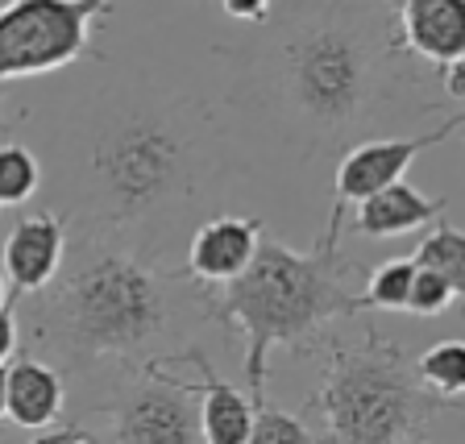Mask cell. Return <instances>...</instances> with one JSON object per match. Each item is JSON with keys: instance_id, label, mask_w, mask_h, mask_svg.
<instances>
[{"instance_id": "4316f807", "label": "cell", "mask_w": 465, "mask_h": 444, "mask_svg": "<svg viewBox=\"0 0 465 444\" xmlns=\"http://www.w3.org/2000/svg\"><path fill=\"white\" fill-rule=\"evenodd\" d=\"M5 133H9V121H5V116H0V137H5Z\"/></svg>"}, {"instance_id": "5b68a950", "label": "cell", "mask_w": 465, "mask_h": 444, "mask_svg": "<svg viewBox=\"0 0 465 444\" xmlns=\"http://www.w3.org/2000/svg\"><path fill=\"white\" fill-rule=\"evenodd\" d=\"M320 382L308 411L324 419L329 444H420L432 419L453 399L420 387L416 361L378 324H366L358 345L316 340Z\"/></svg>"}, {"instance_id": "ba28073f", "label": "cell", "mask_w": 465, "mask_h": 444, "mask_svg": "<svg viewBox=\"0 0 465 444\" xmlns=\"http://www.w3.org/2000/svg\"><path fill=\"white\" fill-rule=\"evenodd\" d=\"M465 129V113H453L449 121L432 129V133H411V137H374V142H361L353 150H345L337 166V179H332V203L337 208H358L370 195L387 192V187L403 183L407 166L424 154L428 145H440L449 133Z\"/></svg>"}, {"instance_id": "7402d4cb", "label": "cell", "mask_w": 465, "mask_h": 444, "mask_svg": "<svg viewBox=\"0 0 465 444\" xmlns=\"http://www.w3.org/2000/svg\"><path fill=\"white\" fill-rule=\"evenodd\" d=\"M436 92L465 104V58H457V63H449V67L436 71Z\"/></svg>"}, {"instance_id": "30bf717a", "label": "cell", "mask_w": 465, "mask_h": 444, "mask_svg": "<svg viewBox=\"0 0 465 444\" xmlns=\"http://www.w3.org/2000/svg\"><path fill=\"white\" fill-rule=\"evenodd\" d=\"M71 221L54 208H42L34 216H21L0 245V271L13 282V295H38L54 282L67 258Z\"/></svg>"}, {"instance_id": "3957f363", "label": "cell", "mask_w": 465, "mask_h": 444, "mask_svg": "<svg viewBox=\"0 0 465 444\" xmlns=\"http://www.w3.org/2000/svg\"><path fill=\"white\" fill-rule=\"evenodd\" d=\"M174 282L183 279L166 274L142 250L92 224H75L67 232L63 271L25 308L34 345L67 370H92L104 361L145 366L179 316L171 295Z\"/></svg>"}, {"instance_id": "d6986e66", "label": "cell", "mask_w": 465, "mask_h": 444, "mask_svg": "<svg viewBox=\"0 0 465 444\" xmlns=\"http://www.w3.org/2000/svg\"><path fill=\"white\" fill-rule=\"evenodd\" d=\"M245 444H316V436L300 416H291V411L274 407L271 399H262V403H253V428Z\"/></svg>"}, {"instance_id": "52a82bcc", "label": "cell", "mask_w": 465, "mask_h": 444, "mask_svg": "<svg viewBox=\"0 0 465 444\" xmlns=\"http://www.w3.org/2000/svg\"><path fill=\"white\" fill-rule=\"evenodd\" d=\"M100 416L108 419L104 444H203L192 390L158 358L137 366V374L100 407Z\"/></svg>"}, {"instance_id": "7a4b0ae2", "label": "cell", "mask_w": 465, "mask_h": 444, "mask_svg": "<svg viewBox=\"0 0 465 444\" xmlns=\"http://www.w3.org/2000/svg\"><path fill=\"white\" fill-rule=\"evenodd\" d=\"M229 163L208 104L158 84H116L87 108L63 179L79 224L158 261L174 232L216 203Z\"/></svg>"}, {"instance_id": "cb8c5ba5", "label": "cell", "mask_w": 465, "mask_h": 444, "mask_svg": "<svg viewBox=\"0 0 465 444\" xmlns=\"http://www.w3.org/2000/svg\"><path fill=\"white\" fill-rule=\"evenodd\" d=\"M224 13H229L232 21H266L271 17V5H224Z\"/></svg>"}, {"instance_id": "ffe728a7", "label": "cell", "mask_w": 465, "mask_h": 444, "mask_svg": "<svg viewBox=\"0 0 465 444\" xmlns=\"http://www.w3.org/2000/svg\"><path fill=\"white\" fill-rule=\"evenodd\" d=\"M449 308H453V291H449V282L440 279V274L416 266V282H411V300H407V311L428 320V316H445Z\"/></svg>"}, {"instance_id": "9c48e42d", "label": "cell", "mask_w": 465, "mask_h": 444, "mask_svg": "<svg viewBox=\"0 0 465 444\" xmlns=\"http://www.w3.org/2000/svg\"><path fill=\"white\" fill-rule=\"evenodd\" d=\"M266 224L258 216H213L192 229L187 242V266L174 271L183 282H195L200 291H216L232 282L258 253Z\"/></svg>"}, {"instance_id": "5bb4252c", "label": "cell", "mask_w": 465, "mask_h": 444, "mask_svg": "<svg viewBox=\"0 0 465 444\" xmlns=\"http://www.w3.org/2000/svg\"><path fill=\"white\" fill-rule=\"evenodd\" d=\"M445 212H449V195H424L420 187H411L403 179V183L358 203L353 208V229L366 232V237H403V232L428 229Z\"/></svg>"}, {"instance_id": "44dd1931", "label": "cell", "mask_w": 465, "mask_h": 444, "mask_svg": "<svg viewBox=\"0 0 465 444\" xmlns=\"http://www.w3.org/2000/svg\"><path fill=\"white\" fill-rule=\"evenodd\" d=\"M17 337H21V329H17V300H9L5 308H0V366L17 353Z\"/></svg>"}, {"instance_id": "2e32d148", "label": "cell", "mask_w": 465, "mask_h": 444, "mask_svg": "<svg viewBox=\"0 0 465 444\" xmlns=\"http://www.w3.org/2000/svg\"><path fill=\"white\" fill-rule=\"evenodd\" d=\"M416 378L424 390L457 403V399L465 395V340L449 337V340H440V345H432L428 353H420Z\"/></svg>"}, {"instance_id": "9a60e30c", "label": "cell", "mask_w": 465, "mask_h": 444, "mask_svg": "<svg viewBox=\"0 0 465 444\" xmlns=\"http://www.w3.org/2000/svg\"><path fill=\"white\" fill-rule=\"evenodd\" d=\"M411 261L424 266V271H432V274H440V279L449 282L453 308H457V316L465 320V232L453 229V224H436L424 242L416 245Z\"/></svg>"}, {"instance_id": "7c38bea8", "label": "cell", "mask_w": 465, "mask_h": 444, "mask_svg": "<svg viewBox=\"0 0 465 444\" xmlns=\"http://www.w3.org/2000/svg\"><path fill=\"white\" fill-rule=\"evenodd\" d=\"M407 54L436 71L465 58V0H403L395 5Z\"/></svg>"}, {"instance_id": "484cf974", "label": "cell", "mask_w": 465, "mask_h": 444, "mask_svg": "<svg viewBox=\"0 0 465 444\" xmlns=\"http://www.w3.org/2000/svg\"><path fill=\"white\" fill-rule=\"evenodd\" d=\"M9 303V287H5V274H0V308Z\"/></svg>"}, {"instance_id": "4fadbf2b", "label": "cell", "mask_w": 465, "mask_h": 444, "mask_svg": "<svg viewBox=\"0 0 465 444\" xmlns=\"http://www.w3.org/2000/svg\"><path fill=\"white\" fill-rule=\"evenodd\" d=\"M63 399H67L63 370L34 353L13 358L9 382H5V419H13L25 432H46L63 416Z\"/></svg>"}, {"instance_id": "8fae6325", "label": "cell", "mask_w": 465, "mask_h": 444, "mask_svg": "<svg viewBox=\"0 0 465 444\" xmlns=\"http://www.w3.org/2000/svg\"><path fill=\"white\" fill-rule=\"evenodd\" d=\"M174 358L195 370V378H179V382H183L195 399L203 444H245L250 440V428H253L250 395H242L232 382H224L200 345H187L183 353H174Z\"/></svg>"}, {"instance_id": "277c9868", "label": "cell", "mask_w": 465, "mask_h": 444, "mask_svg": "<svg viewBox=\"0 0 465 444\" xmlns=\"http://www.w3.org/2000/svg\"><path fill=\"white\" fill-rule=\"evenodd\" d=\"M341 224H345V208L332 203L324 232L303 253L266 232L253 261L237 279L216 291H200L203 316L221 320L245 337L250 403L266 399V374H271L266 358L274 345L312 353V340L324 324L366 311L361 295L349 291L353 258L341 253Z\"/></svg>"}, {"instance_id": "8992f818", "label": "cell", "mask_w": 465, "mask_h": 444, "mask_svg": "<svg viewBox=\"0 0 465 444\" xmlns=\"http://www.w3.org/2000/svg\"><path fill=\"white\" fill-rule=\"evenodd\" d=\"M108 0H13L0 5V84L46 75L92 54V25Z\"/></svg>"}, {"instance_id": "e0dca14e", "label": "cell", "mask_w": 465, "mask_h": 444, "mask_svg": "<svg viewBox=\"0 0 465 444\" xmlns=\"http://www.w3.org/2000/svg\"><path fill=\"white\" fill-rule=\"evenodd\" d=\"M411 282H416V261L411 258H391L382 261L374 274L366 279V291H361V303L378 311H407V300H411Z\"/></svg>"}, {"instance_id": "83f0119b", "label": "cell", "mask_w": 465, "mask_h": 444, "mask_svg": "<svg viewBox=\"0 0 465 444\" xmlns=\"http://www.w3.org/2000/svg\"><path fill=\"white\" fill-rule=\"evenodd\" d=\"M420 444H428V440H420Z\"/></svg>"}, {"instance_id": "f1b7e54d", "label": "cell", "mask_w": 465, "mask_h": 444, "mask_svg": "<svg viewBox=\"0 0 465 444\" xmlns=\"http://www.w3.org/2000/svg\"><path fill=\"white\" fill-rule=\"evenodd\" d=\"M0 87H5V84H0Z\"/></svg>"}, {"instance_id": "603a6c76", "label": "cell", "mask_w": 465, "mask_h": 444, "mask_svg": "<svg viewBox=\"0 0 465 444\" xmlns=\"http://www.w3.org/2000/svg\"><path fill=\"white\" fill-rule=\"evenodd\" d=\"M29 444H96V436L84 432L79 424H58V428H46V432H38Z\"/></svg>"}, {"instance_id": "6da1fadb", "label": "cell", "mask_w": 465, "mask_h": 444, "mask_svg": "<svg viewBox=\"0 0 465 444\" xmlns=\"http://www.w3.org/2000/svg\"><path fill=\"white\" fill-rule=\"evenodd\" d=\"M245 63L266 116L312 154L353 150L436 104L395 5H271Z\"/></svg>"}, {"instance_id": "d4e9b609", "label": "cell", "mask_w": 465, "mask_h": 444, "mask_svg": "<svg viewBox=\"0 0 465 444\" xmlns=\"http://www.w3.org/2000/svg\"><path fill=\"white\" fill-rule=\"evenodd\" d=\"M5 382H9V366H0V419H5Z\"/></svg>"}, {"instance_id": "ac0fdd59", "label": "cell", "mask_w": 465, "mask_h": 444, "mask_svg": "<svg viewBox=\"0 0 465 444\" xmlns=\"http://www.w3.org/2000/svg\"><path fill=\"white\" fill-rule=\"evenodd\" d=\"M42 187V163L29 145H0V203H25Z\"/></svg>"}]
</instances>
